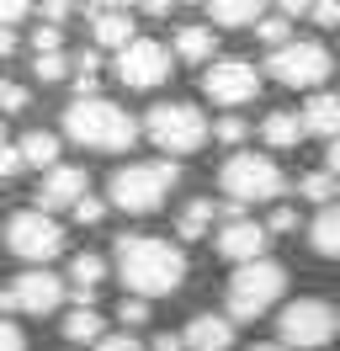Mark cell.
<instances>
[{
	"instance_id": "37",
	"label": "cell",
	"mask_w": 340,
	"mask_h": 351,
	"mask_svg": "<svg viewBox=\"0 0 340 351\" xmlns=\"http://www.w3.org/2000/svg\"><path fill=\"white\" fill-rule=\"evenodd\" d=\"M298 229V208H276L271 213V234H293Z\"/></svg>"
},
{
	"instance_id": "3",
	"label": "cell",
	"mask_w": 340,
	"mask_h": 351,
	"mask_svg": "<svg viewBox=\"0 0 340 351\" xmlns=\"http://www.w3.org/2000/svg\"><path fill=\"white\" fill-rule=\"evenodd\" d=\"M175 181H181L175 160H138V165L112 171V181H106V202L144 219V213H160V208H165V197L175 192Z\"/></svg>"
},
{
	"instance_id": "38",
	"label": "cell",
	"mask_w": 340,
	"mask_h": 351,
	"mask_svg": "<svg viewBox=\"0 0 340 351\" xmlns=\"http://www.w3.org/2000/svg\"><path fill=\"white\" fill-rule=\"evenodd\" d=\"M96 351H144V346H138L133 335H101V346H96Z\"/></svg>"
},
{
	"instance_id": "10",
	"label": "cell",
	"mask_w": 340,
	"mask_h": 351,
	"mask_svg": "<svg viewBox=\"0 0 340 351\" xmlns=\"http://www.w3.org/2000/svg\"><path fill=\"white\" fill-rule=\"evenodd\" d=\"M202 96L218 107H245L260 96V69L250 59H218V64L202 69Z\"/></svg>"
},
{
	"instance_id": "9",
	"label": "cell",
	"mask_w": 340,
	"mask_h": 351,
	"mask_svg": "<svg viewBox=\"0 0 340 351\" xmlns=\"http://www.w3.org/2000/svg\"><path fill=\"white\" fill-rule=\"evenodd\" d=\"M5 245H11V256L42 266V261H53V256L64 250V229H59V219L27 208V213H16V219L5 223Z\"/></svg>"
},
{
	"instance_id": "1",
	"label": "cell",
	"mask_w": 340,
	"mask_h": 351,
	"mask_svg": "<svg viewBox=\"0 0 340 351\" xmlns=\"http://www.w3.org/2000/svg\"><path fill=\"white\" fill-rule=\"evenodd\" d=\"M117 271L133 298H165L186 282V250L160 234H123L117 240Z\"/></svg>"
},
{
	"instance_id": "15",
	"label": "cell",
	"mask_w": 340,
	"mask_h": 351,
	"mask_svg": "<svg viewBox=\"0 0 340 351\" xmlns=\"http://www.w3.org/2000/svg\"><path fill=\"white\" fill-rule=\"evenodd\" d=\"M90 16V38L101 48H117L123 53L127 43H138V22H133V11H117V5H96V11H85Z\"/></svg>"
},
{
	"instance_id": "13",
	"label": "cell",
	"mask_w": 340,
	"mask_h": 351,
	"mask_svg": "<svg viewBox=\"0 0 340 351\" xmlns=\"http://www.w3.org/2000/svg\"><path fill=\"white\" fill-rule=\"evenodd\" d=\"M266 245H271V229L255 219H229L223 229H218V240H212V250L223 256V261L234 266H250V261H266Z\"/></svg>"
},
{
	"instance_id": "19",
	"label": "cell",
	"mask_w": 340,
	"mask_h": 351,
	"mask_svg": "<svg viewBox=\"0 0 340 351\" xmlns=\"http://www.w3.org/2000/svg\"><path fill=\"white\" fill-rule=\"evenodd\" d=\"M212 48H218L212 27H181L175 32V59H186V64H212Z\"/></svg>"
},
{
	"instance_id": "11",
	"label": "cell",
	"mask_w": 340,
	"mask_h": 351,
	"mask_svg": "<svg viewBox=\"0 0 340 351\" xmlns=\"http://www.w3.org/2000/svg\"><path fill=\"white\" fill-rule=\"evenodd\" d=\"M64 304V282L53 271H21L11 287H0V319L5 314H53Z\"/></svg>"
},
{
	"instance_id": "39",
	"label": "cell",
	"mask_w": 340,
	"mask_h": 351,
	"mask_svg": "<svg viewBox=\"0 0 340 351\" xmlns=\"http://www.w3.org/2000/svg\"><path fill=\"white\" fill-rule=\"evenodd\" d=\"M0 107H5V112H21V107H27V90H21V86H5V90H0Z\"/></svg>"
},
{
	"instance_id": "27",
	"label": "cell",
	"mask_w": 340,
	"mask_h": 351,
	"mask_svg": "<svg viewBox=\"0 0 340 351\" xmlns=\"http://www.w3.org/2000/svg\"><path fill=\"white\" fill-rule=\"evenodd\" d=\"M69 80H75V90H80V101H85V96H96V80H101V59H96V53H80Z\"/></svg>"
},
{
	"instance_id": "40",
	"label": "cell",
	"mask_w": 340,
	"mask_h": 351,
	"mask_svg": "<svg viewBox=\"0 0 340 351\" xmlns=\"http://www.w3.org/2000/svg\"><path fill=\"white\" fill-rule=\"evenodd\" d=\"M308 16L324 22V27H340V5H308Z\"/></svg>"
},
{
	"instance_id": "36",
	"label": "cell",
	"mask_w": 340,
	"mask_h": 351,
	"mask_svg": "<svg viewBox=\"0 0 340 351\" xmlns=\"http://www.w3.org/2000/svg\"><path fill=\"white\" fill-rule=\"evenodd\" d=\"M16 171H21V149L16 144H0V181H11Z\"/></svg>"
},
{
	"instance_id": "23",
	"label": "cell",
	"mask_w": 340,
	"mask_h": 351,
	"mask_svg": "<svg viewBox=\"0 0 340 351\" xmlns=\"http://www.w3.org/2000/svg\"><path fill=\"white\" fill-rule=\"evenodd\" d=\"M16 149H21V165H38V171H53V165H59V138H53V133H27Z\"/></svg>"
},
{
	"instance_id": "25",
	"label": "cell",
	"mask_w": 340,
	"mask_h": 351,
	"mask_svg": "<svg viewBox=\"0 0 340 351\" xmlns=\"http://www.w3.org/2000/svg\"><path fill=\"white\" fill-rule=\"evenodd\" d=\"M212 213H218V202H212V197H197L186 213L175 219V234H181V240H202V234H208V223H212Z\"/></svg>"
},
{
	"instance_id": "8",
	"label": "cell",
	"mask_w": 340,
	"mask_h": 351,
	"mask_svg": "<svg viewBox=\"0 0 340 351\" xmlns=\"http://www.w3.org/2000/svg\"><path fill=\"white\" fill-rule=\"evenodd\" d=\"M266 69H271V80H276V86H293V90H319V86H324V75L335 69V59H330V48H324V43L293 38L287 48L266 53Z\"/></svg>"
},
{
	"instance_id": "2",
	"label": "cell",
	"mask_w": 340,
	"mask_h": 351,
	"mask_svg": "<svg viewBox=\"0 0 340 351\" xmlns=\"http://www.w3.org/2000/svg\"><path fill=\"white\" fill-rule=\"evenodd\" d=\"M64 133L85 144V149H101V154H123L133 149V138H138V123L127 117L117 101H106V96H75L69 107H64Z\"/></svg>"
},
{
	"instance_id": "24",
	"label": "cell",
	"mask_w": 340,
	"mask_h": 351,
	"mask_svg": "<svg viewBox=\"0 0 340 351\" xmlns=\"http://www.w3.org/2000/svg\"><path fill=\"white\" fill-rule=\"evenodd\" d=\"M59 330H64V341H75V346H85V341H101V314H96V308H69Z\"/></svg>"
},
{
	"instance_id": "30",
	"label": "cell",
	"mask_w": 340,
	"mask_h": 351,
	"mask_svg": "<svg viewBox=\"0 0 340 351\" xmlns=\"http://www.w3.org/2000/svg\"><path fill=\"white\" fill-rule=\"evenodd\" d=\"M117 319H123V325H144V319H149V298H133V293H123Z\"/></svg>"
},
{
	"instance_id": "45",
	"label": "cell",
	"mask_w": 340,
	"mask_h": 351,
	"mask_svg": "<svg viewBox=\"0 0 340 351\" xmlns=\"http://www.w3.org/2000/svg\"><path fill=\"white\" fill-rule=\"evenodd\" d=\"M0 144H5V123H0Z\"/></svg>"
},
{
	"instance_id": "34",
	"label": "cell",
	"mask_w": 340,
	"mask_h": 351,
	"mask_svg": "<svg viewBox=\"0 0 340 351\" xmlns=\"http://www.w3.org/2000/svg\"><path fill=\"white\" fill-rule=\"evenodd\" d=\"M0 351H27V335H21V325L0 319Z\"/></svg>"
},
{
	"instance_id": "31",
	"label": "cell",
	"mask_w": 340,
	"mask_h": 351,
	"mask_svg": "<svg viewBox=\"0 0 340 351\" xmlns=\"http://www.w3.org/2000/svg\"><path fill=\"white\" fill-rule=\"evenodd\" d=\"M212 133H218L223 144H245V133H250V123H245V117H234V112H229V117H218V128H212Z\"/></svg>"
},
{
	"instance_id": "14",
	"label": "cell",
	"mask_w": 340,
	"mask_h": 351,
	"mask_svg": "<svg viewBox=\"0 0 340 351\" xmlns=\"http://www.w3.org/2000/svg\"><path fill=\"white\" fill-rule=\"evenodd\" d=\"M38 197V213H59V208H80L85 197H90V176L80 171V165H53V171L42 176V186L32 192Z\"/></svg>"
},
{
	"instance_id": "46",
	"label": "cell",
	"mask_w": 340,
	"mask_h": 351,
	"mask_svg": "<svg viewBox=\"0 0 340 351\" xmlns=\"http://www.w3.org/2000/svg\"><path fill=\"white\" fill-rule=\"evenodd\" d=\"M0 90H5V80H0Z\"/></svg>"
},
{
	"instance_id": "41",
	"label": "cell",
	"mask_w": 340,
	"mask_h": 351,
	"mask_svg": "<svg viewBox=\"0 0 340 351\" xmlns=\"http://www.w3.org/2000/svg\"><path fill=\"white\" fill-rule=\"evenodd\" d=\"M154 351H186V341L170 335V330H160V335H154Z\"/></svg>"
},
{
	"instance_id": "5",
	"label": "cell",
	"mask_w": 340,
	"mask_h": 351,
	"mask_svg": "<svg viewBox=\"0 0 340 351\" xmlns=\"http://www.w3.org/2000/svg\"><path fill=\"white\" fill-rule=\"evenodd\" d=\"M144 133L160 154H197L208 144V117L191 101H160V107H149Z\"/></svg>"
},
{
	"instance_id": "21",
	"label": "cell",
	"mask_w": 340,
	"mask_h": 351,
	"mask_svg": "<svg viewBox=\"0 0 340 351\" xmlns=\"http://www.w3.org/2000/svg\"><path fill=\"white\" fill-rule=\"evenodd\" d=\"M308 240H314V250H319V256L340 261V202L319 208V219L308 223Z\"/></svg>"
},
{
	"instance_id": "26",
	"label": "cell",
	"mask_w": 340,
	"mask_h": 351,
	"mask_svg": "<svg viewBox=\"0 0 340 351\" xmlns=\"http://www.w3.org/2000/svg\"><path fill=\"white\" fill-rule=\"evenodd\" d=\"M298 197H308V202H324V208H330V197H340V181H335L330 171L298 176Z\"/></svg>"
},
{
	"instance_id": "35",
	"label": "cell",
	"mask_w": 340,
	"mask_h": 351,
	"mask_svg": "<svg viewBox=\"0 0 340 351\" xmlns=\"http://www.w3.org/2000/svg\"><path fill=\"white\" fill-rule=\"evenodd\" d=\"M27 16H32V5H16V0H0V27H5V32H11L16 22H27Z\"/></svg>"
},
{
	"instance_id": "12",
	"label": "cell",
	"mask_w": 340,
	"mask_h": 351,
	"mask_svg": "<svg viewBox=\"0 0 340 351\" xmlns=\"http://www.w3.org/2000/svg\"><path fill=\"white\" fill-rule=\"evenodd\" d=\"M112 69H117V80H123L127 90H154L160 80H170V48L138 38V43H127L123 53H117Z\"/></svg>"
},
{
	"instance_id": "16",
	"label": "cell",
	"mask_w": 340,
	"mask_h": 351,
	"mask_svg": "<svg viewBox=\"0 0 340 351\" xmlns=\"http://www.w3.org/2000/svg\"><path fill=\"white\" fill-rule=\"evenodd\" d=\"M181 341H186L191 351H229L234 346V319L229 314H191Z\"/></svg>"
},
{
	"instance_id": "33",
	"label": "cell",
	"mask_w": 340,
	"mask_h": 351,
	"mask_svg": "<svg viewBox=\"0 0 340 351\" xmlns=\"http://www.w3.org/2000/svg\"><path fill=\"white\" fill-rule=\"evenodd\" d=\"M32 48H38V59L42 53H59V27H32Z\"/></svg>"
},
{
	"instance_id": "6",
	"label": "cell",
	"mask_w": 340,
	"mask_h": 351,
	"mask_svg": "<svg viewBox=\"0 0 340 351\" xmlns=\"http://www.w3.org/2000/svg\"><path fill=\"white\" fill-rule=\"evenodd\" d=\"M282 287H287V266H276V261L234 266V277H229V319H260V314L282 298Z\"/></svg>"
},
{
	"instance_id": "7",
	"label": "cell",
	"mask_w": 340,
	"mask_h": 351,
	"mask_svg": "<svg viewBox=\"0 0 340 351\" xmlns=\"http://www.w3.org/2000/svg\"><path fill=\"white\" fill-rule=\"evenodd\" d=\"M335 308L324 304V298H298V304H287L282 314H276V335H282V346L287 351H319L335 341Z\"/></svg>"
},
{
	"instance_id": "44",
	"label": "cell",
	"mask_w": 340,
	"mask_h": 351,
	"mask_svg": "<svg viewBox=\"0 0 340 351\" xmlns=\"http://www.w3.org/2000/svg\"><path fill=\"white\" fill-rule=\"evenodd\" d=\"M250 351H287V346H250Z\"/></svg>"
},
{
	"instance_id": "18",
	"label": "cell",
	"mask_w": 340,
	"mask_h": 351,
	"mask_svg": "<svg viewBox=\"0 0 340 351\" xmlns=\"http://www.w3.org/2000/svg\"><path fill=\"white\" fill-rule=\"evenodd\" d=\"M101 277H106V261L101 256H75L69 261V287H75V298H80V308H90V298H96V287H101Z\"/></svg>"
},
{
	"instance_id": "17",
	"label": "cell",
	"mask_w": 340,
	"mask_h": 351,
	"mask_svg": "<svg viewBox=\"0 0 340 351\" xmlns=\"http://www.w3.org/2000/svg\"><path fill=\"white\" fill-rule=\"evenodd\" d=\"M303 133H319V138H340V90H314L308 107H303Z\"/></svg>"
},
{
	"instance_id": "20",
	"label": "cell",
	"mask_w": 340,
	"mask_h": 351,
	"mask_svg": "<svg viewBox=\"0 0 340 351\" xmlns=\"http://www.w3.org/2000/svg\"><path fill=\"white\" fill-rule=\"evenodd\" d=\"M260 138H266L271 149H298V144H303V117H298V112H266Z\"/></svg>"
},
{
	"instance_id": "4",
	"label": "cell",
	"mask_w": 340,
	"mask_h": 351,
	"mask_svg": "<svg viewBox=\"0 0 340 351\" xmlns=\"http://www.w3.org/2000/svg\"><path fill=\"white\" fill-rule=\"evenodd\" d=\"M218 186L229 192L234 208H250V202H276L287 192V176L276 165L271 154H229L223 160V171H218Z\"/></svg>"
},
{
	"instance_id": "22",
	"label": "cell",
	"mask_w": 340,
	"mask_h": 351,
	"mask_svg": "<svg viewBox=\"0 0 340 351\" xmlns=\"http://www.w3.org/2000/svg\"><path fill=\"white\" fill-rule=\"evenodd\" d=\"M260 16H266V11H260V5H245V0H218V5H208V22L212 27H260Z\"/></svg>"
},
{
	"instance_id": "28",
	"label": "cell",
	"mask_w": 340,
	"mask_h": 351,
	"mask_svg": "<svg viewBox=\"0 0 340 351\" xmlns=\"http://www.w3.org/2000/svg\"><path fill=\"white\" fill-rule=\"evenodd\" d=\"M255 38H260V43L271 48V53H276V48H287V43H293V32H287V16H260Z\"/></svg>"
},
{
	"instance_id": "32",
	"label": "cell",
	"mask_w": 340,
	"mask_h": 351,
	"mask_svg": "<svg viewBox=\"0 0 340 351\" xmlns=\"http://www.w3.org/2000/svg\"><path fill=\"white\" fill-rule=\"evenodd\" d=\"M106 219V202L101 197H85L80 208H75V223H85V229H90V223H101Z\"/></svg>"
},
{
	"instance_id": "29",
	"label": "cell",
	"mask_w": 340,
	"mask_h": 351,
	"mask_svg": "<svg viewBox=\"0 0 340 351\" xmlns=\"http://www.w3.org/2000/svg\"><path fill=\"white\" fill-rule=\"evenodd\" d=\"M32 75H38V80H64V75H75V64H69L64 53H42L38 64H32Z\"/></svg>"
},
{
	"instance_id": "42",
	"label": "cell",
	"mask_w": 340,
	"mask_h": 351,
	"mask_svg": "<svg viewBox=\"0 0 340 351\" xmlns=\"http://www.w3.org/2000/svg\"><path fill=\"white\" fill-rule=\"evenodd\" d=\"M324 171H330V176H335V181H340V138H335V144H330V149H324Z\"/></svg>"
},
{
	"instance_id": "43",
	"label": "cell",
	"mask_w": 340,
	"mask_h": 351,
	"mask_svg": "<svg viewBox=\"0 0 340 351\" xmlns=\"http://www.w3.org/2000/svg\"><path fill=\"white\" fill-rule=\"evenodd\" d=\"M11 53H16V32H5V27H0V59H11Z\"/></svg>"
}]
</instances>
